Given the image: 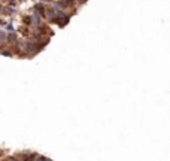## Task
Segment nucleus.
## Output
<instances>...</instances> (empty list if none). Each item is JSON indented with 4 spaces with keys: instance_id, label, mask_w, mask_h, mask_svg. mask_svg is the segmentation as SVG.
Listing matches in <instances>:
<instances>
[{
    "instance_id": "2",
    "label": "nucleus",
    "mask_w": 170,
    "mask_h": 161,
    "mask_svg": "<svg viewBox=\"0 0 170 161\" xmlns=\"http://www.w3.org/2000/svg\"><path fill=\"white\" fill-rule=\"evenodd\" d=\"M24 21H26V24H30V22H32V18H30V16H26V18H24Z\"/></svg>"
},
{
    "instance_id": "3",
    "label": "nucleus",
    "mask_w": 170,
    "mask_h": 161,
    "mask_svg": "<svg viewBox=\"0 0 170 161\" xmlns=\"http://www.w3.org/2000/svg\"><path fill=\"white\" fill-rule=\"evenodd\" d=\"M8 161H16V160H15V158H9Z\"/></svg>"
},
{
    "instance_id": "1",
    "label": "nucleus",
    "mask_w": 170,
    "mask_h": 161,
    "mask_svg": "<svg viewBox=\"0 0 170 161\" xmlns=\"http://www.w3.org/2000/svg\"><path fill=\"white\" fill-rule=\"evenodd\" d=\"M36 161H51V160H49V158H45V157H39Z\"/></svg>"
}]
</instances>
